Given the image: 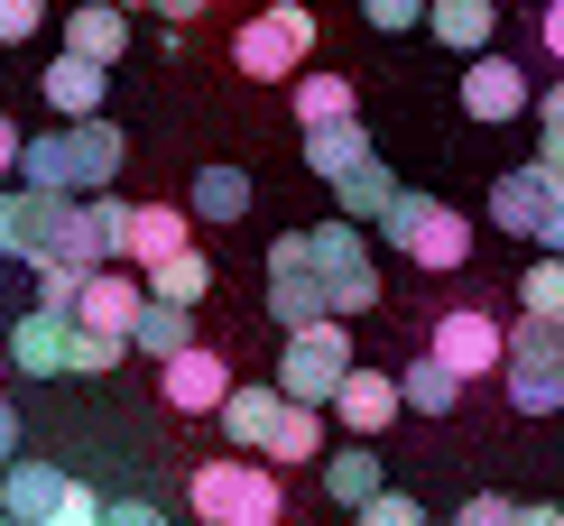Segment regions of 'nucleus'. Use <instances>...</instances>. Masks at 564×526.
Here are the masks:
<instances>
[{
	"mask_svg": "<svg viewBox=\"0 0 564 526\" xmlns=\"http://www.w3.org/2000/svg\"><path fill=\"white\" fill-rule=\"evenodd\" d=\"M278 425H288V388H278V379H241V388L223 397V443L231 452H260V462H269Z\"/></svg>",
	"mask_w": 564,
	"mask_h": 526,
	"instance_id": "13",
	"label": "nucleus"
},
{
	"mask_svg": "<svg viewBox=\"0 0 564 526\" xmlns=\"http://www.w3.org/2000/svg\"><path fill=\"white\" fill-rule=\"evenodd\" d=\"M46 29V0H0V46H29Z\"/></svg>",
	"mask_w": 564,
	"mask_h": 526,
	"instance_id": "38",
	"label": "nucleus"
},
{
	"mask_svg": "<svg viewBox=\"0 0 564 526\" xmlns=\"http://www.w3.org/2000/svg\"><path fill=\"white\" fill-rule=\"evenodd\" d=\"M65 498H75V471H56V462H29V452H19V462L0 471V517H19V526H46Z\"/></svg>",
	"mask_w": 564,
	"mask_h": 526,
	"instance_id": "14",
	"label": "nucleus"
},
{
	"mask_svg": "<svg viewBox=\"0 0 564 526\" xmlns=\"http://www.w3.org/2000/svg\"><path fill=\"white\" fill-rule=\"evenodd\" d=\"M139 305H149V277H130V269H93V277H84L75 324H93V332H121V342H130Z\"/></svg>",
	"mask_w": 564,
	"mask_h": 526,
	"instance_id": "20",
	"label": "nucleus"
},
{
	"mask_svg": "<svg viewBox=\"0 0 564 526\" xmlns=\"http://www.w3.org/2000/svg\"><path fill=\"white\" fill-rule=\"evenodd\" d=\"M111 10H158V0H111Z\"/></svg>",
	"mask_w": 564,
	"mask_h": 526,
	"instance_id": "46",
	"label": "nucleus"
},
{
	"mask_svg": "<svg viewBox=\"0 0 564 526\" xmlns=\"http://www.w3.org/2000/svg\"><path fill=\"white\" fill-rule=\"evenodd\" d=\"M361 526H426V508H416L408 490H380V498L361 508Z\"/></svg>",
	"mask_w": 564,
	"mask_h": 526,
	"instance_id": "39",
	"label": "nucleus"
},
{
	"mask_svg": "<svg viewBox=\"0 0 564 526\" xmlns=\"http://www.w3.org/2000/svg\"><path fill=\"white\" fill-rule=\"evenodd\" d=\"M536 157H546L555 176H564V84L536 92Z\"/></svg>",
	"mask_w": 564,
	"mask_h": 526,
	"instance_id": "34",
	"label": "nucleus"
},
{
	"mask_svg": "<svg viewBox=\"0 0 564 526\" xmlns=\"http://www.w3.org/2000/svg\"><path fill=\"white\" fill-rule=\"evenodd\" d=\"M10 462H19V406L0 397V471H10Z\"/></svg>",
	"mask_w": 564,
	"mask_h": 526,
	"instance_id": "44",
	"label": "nucleus"
},
{
	"mask_svg": "<svg viewBox=\"0 0 564 526\" xmlns=\"http://www.w3.org/2000/svg\"><path fill=\"white\" fill-rule=\"evenodd\" d=\"M19 157H29V139H19V121L0 111V176H19Z\"/></svg>",
	"mask_w": 564,
	"mask_h": 526,
	"instance_id": "42",
	"label": "nucleus"
},
{
	"mask_svg": "<svg viewBox=\"0 0 564 526\" xmlns=\"http://www.w3.org/2000/svg\"><path fill=\"white\" fill-rule=\"evenodd\" d=\"M296 121H305V130L361 121V92H351V75H296Z\"/></svg>",
	"mask_w": 564,
	"mask_h": 526,
	"instance_id": "29",
	"label": "nucleus"
},
{
	"mask_svg": "<svg viewBox=\"0 0 564 526\" xmlns=\"http://www.w3.org/2000/svg\"><path fill=\"white\" fill-rule=\"evenodd\" d=\"M509 406L519 416H555L564 406V324H546V315L509 324Z\"/></svg>",
	"mask_w": 564,
	"mask_h": 526,
	"instance_id": "9",
	"label": "nucleus"
},
{
	"mask_svg": "<svg viewBox=\"0 0 564 526\" xmlns=\"http://www.w3.org/2000/svg\"><path fill=\"white\" fill-rule=\"evenodd\" d=\"M398 195H408V185L389 176V157H370V166H351V176L334 185V204H343V222H361V231H370V222H389V204H398Z\"/></svg>",
	"mask_w": 564,
	"mask_h": 526,
	"instance_id": "26",
	"label": "nucleus"
},
{
	"mask_svg": "<svg viewBox=\"0 0 564 526\" xmlns=\"http://www.w3.org/2000/svg\"><path fill=\"white\" fill-rule=\"evenodd\" d=\"M490 231H509V241H536L546 259H564V176L546 157L509 166L500 185H490Z\"/></svg>",
	"mask_w": 564,
	"mask_h": 526,
	"instance_id": "6",
	"label": "nucleus"
},
{
	"mask_svg": "<svg viewBox=\"0 0 564 526\" xmlns=\"http://www.w3.org/2000/svg\"><path fill=\"white\" fill-rule=\"evenodd\" d=\"M398 397H408V416H454V406H463V379L426 351V361H408V370H398Z\"/></svg>",
	"mask_w": 564,
	"mask_h": 526,
	"instance_id": "30",
	"label": "nucleus"
},
{
	"mask_svg": "<svg viewBox=\"0 0 564 526\" xmlns=\"http://www.w3.org/2000/svg\"><path fill=\"white\" fill-rule=\"evenodd\" d=\"M158 10H167V29H185V19H204L214 0H158Z\"/></svg>",
	"mask_w": 564,
	"mask_h": 526,
	"instance_id": "45",
	"label": "nucleus"
},
{
	"mask_svg": "<svg viewBox=\"0 0 564 526\" xmlns=\"http://www.w3.org/2000/svg\"><path fill=\"white\" fill-rule=\"evenodd\" d=\"M380 241L398 259H416V269H463V259H473V222H463L454 204H435V195H398Z\"/></svg>",
	"mask_w": 564,
	"mask_h": 526,
	"instance_id": "8",
	"label": "nucleus"
},
{
	"mask_svg": "<svg viewBox=\"0 0 564 526\" xmlns=\"http://www.w3.org/2000/svg\"><path fill=\"white\" fill-rule=\"evenodd\" d=\"M305 56H315V10L305 0H278V10H250L241 29H231V65H241L250 84H296Z\"/></svg>",
	"mask_w": 564,
	"mask_h": 526,
	"instance_id": "5",
	"label": "nucleus"
},
{
	"mask_svg": "<svg viewBox=\"0 0 564 526\" xmlns=\"http://www.w3.org/2000/svg\"><path fill=\"white\" fill-rule=\"evenodd\" d=\"M185 212H195V222H241V212H250V176H241V166H231V157H214V166H195V195H185Z\"/></svg>",
	"mask_w": 564,
	"mask_h": 526,
	"instance_id": "24",
	"label": "nucleus"
},
{
	"mask_svg": "<svg viewBox=\"0 0 564 526\" xmlns=\"http://www.w3.org/2000/svg\"><path fill=\"white\" fill-rule=\"evenodd\" d=\"M65 56H84V65H121V56H130V10H111V0L65 10Z\"/></svg>",
	"mask_w": 564,
	"mask_h": 526,
	"instance_id": "21",
	"label": "nucleus"
},
{
	"mask_svg": "<svg viewBox=\"0 0 564 526\" xmlns=\"http://www.w3.org/2000/svg\"><path fill=\"white\" fill-rule=\"evenodd\" d=\"M231 388H241V379H231V361H223V351H176V361L167 370H158V397H167L176 406V416H223V397Z\"/></svg>",
	"mask_w": 564,
	"mask_h": 526,
	"instance_id": "12",
	"label": "nucleus"
},
{
	"mask_svg": "<svg viewBox=\"0 0 564 526\" xmlns=\"http://www.w3.org/2000/svg\"><path fill=\"white\" fill-rule=\"evenodd\" d=\"M149 296H158V305H185V315H195V305L214 296V259H204V250L158 259V269H149Z\"/></svg>",
	"mask_w": 564,
	"mask_h": 526,
	"instance_id": "28",
	"label": "nucleus"
},
{
	"mask_svg": "<svg viewBox=\"0 0 564 526\" xmlns=\"http://www.w3.org/2000/svg\"><path fill=\"white\" fill-rule=\"evenodd\" d=\"M519 305L546 315V324H564V259H536V269L519 277Z\"/></svg>",
	"mask_w": 564,
	"mask_h": 526,
	"instance_id": "33",
	"label": "nucleus"
},
{
	"mask_svg": "<svg viewBox=\"0 0 564 526\" xmlns=\"http://www.w3.org/2000/svg\"><path fill=\"white\" fill-rule=\"evenodd\" d=\"M334 416L351 425V443H380L398 416H408V397H398V379L389 370H351L343 379V397H334Z\"/></svg>",
	"mask_w": 564,
	"mask_h": 526,
	"instance_id": "15",
	"label": "nucleus"
},
{
	"mask_svg": "<svg viewBox=\"0 0 564 526\" xmlns=\"http://www.w3.org/2000/svg\"><path fill=\"white\" fill-rule=\"evenodd\" d=\"M65 351H75V315H46V305H29V315L10 324V370L65 379Z\"/></svg>",
	"mask_w": 564,
	"mask_h": 526,
	"instance_id": "16",
	"label": "nucleus"
},
{
	"mask_svg": "<svg viewBox=\"0 0 564 526\" xmlns=\"http://www.w3.org/2000/svg\"><path fill=\"white\" fill-rule=\"evenodd\" d=\"M37 92H46V111H56V121H102V92H111V65H84V56H46V75H37Z\"/></svg>",
	"mask_w": 564,
	"mask_h": 526,
	"instance_id": "17",
	"label": "nucleus"
},
{
	"mask_svg": "<svg viewBox=\"0 0 564 526\" xmlns=\"http://www.w3.org/2000/svg\"><path fill=\"white\" fill-rule=\"evenodd\" d=\"M463 111H473V121H519V111H528V65L473 56V65H463Z\"/></svg>",
	"mask_w": 564,
	"mask_h": 526,
	"instance_id": "18",
	"label": "nucleus"
},
{
	"mask_svg": "<svg viewBox=\"0 0 564 526\" xmlns=\"http://www.w3.org/2000/svg\"><path fill=\"white\" fill-rule=\"evenodd\" d=\"M111 526H167V517H158L149 498H111Z\"/></svg>",
	"mask_w": 564,
	"mask_h": 526,
	"instance_id": "43",
	"label": "nucleus"
},
{
	"mask_svg": "<svg viewBox=\"0 0 564 526\" xmlns=\"http://www.w3.org/2000/svg\"><path fill=\"white\" fill-rule=\"evenodd\" d=\"M380 490H389V481H380V443H343V452H324V498H334V508L361 517Z\"/></svg>",
	"mask_w": 564,
	"mask_h": 526,
	"instance_id": "22",
	"label": "nucleus"
},
{
	"mask_svg": "<svg viewBox=\"0 0 564 526\" xmlns=\"http://www.w3.org/2000/svg\"><path fill=\"white\" fill-rule=\"evenodd\" d=\"M351 370H361L351 361V324H305V332H288V351H278V388H288V406H334Z\"/></svg>",
	"mask_w": 564,
	"mask_h": 526,
	"instance_id": "7",
	"label": "nucleus"
},
{
	"mask_svg": "<svg viewBox=\"0 0 564 526\" xmlns=\"http://www.w3.org/2000/svg\"><path fill=\"white\" fill-rule=\"evenodd\" d=\"M380 149H370V130L361 121H334V130H305V166H315L324 185H343L351 166H370Z\"/></svg>",
	"mask_w": 564,
	"mask_h": 526,
	"instance_id": "27",
	"label": "nucleus"
},
{
	"mask_svg": "<svg viewBox=\"0 0 564 526\" xmlns=\"http://www.w3.org/2000/svg\"><path fill=\"white\" fill-rule=\"evenodd\" d=\"M121 332H93V324H75V351H65V379H102V370H121Z\"/></svg>",
	"mask_w": 564,
	"mask_h": 526,
	"instance_id": "32",
	"label": "nucleus"
},
{
	"mask_svg": "<svg viewBox=\"0 0 564 526\" xmlns=\"http://www.w3.org/2000/svg\"><path fill=\"white\" fill-rule=\"evenodd\" d=\"M185 508H195V526H288V490L260 452H214L185 481Z\"/></svg>",
	"mask_w": 564,
	"mask_h": 526,
	"instance_id": "3",
	"label": "nucleus"
},
{
	"mask_svg": "<svg viewBox=\"0 0 564 526\" xmlns=\"http://www.w3.org/2000/svg\"><path fill=\"white\" fill-rule=\"evenodd\" d=\"M121 157H130V139L111 130V121H56L46 139H29V157H19V185H37V195H111V176H121Z\"/></svg>",
	"mask_w": 564,
	"mask_h": 526,
	"instance_id": "2",
	"label": "nucleus"
},
{
	"mask_svg": "<svg viewBox=\"0 0 564 526\" xmlns=\"http://www.w3.org/2000/svg\"><path fill=\"white\" fill-rule=\"evenodd\" d=\"M269 315H278V332L334 324V296H324L315 259H305V231H278V241H269Z\"/></svg>",
	"mask_w": 564,
	"mask_h": 526,
	"instance_id": "10",
	"label": "nucleus"
},
{
	"mask_svg": "<svg viewBox=\"0 0 564 526\" xmlns=\"http://www.w3.org/2000/svg\"><path fill=\"white\" fill-rule=\"evenodd\" d=\"M305 259H315V277H324V296H334V324L351 315H380V259H370V231L361 222H315L305 231Z\"/></svg>",
	"mask_w": 564,
	"mask_h": 526,
	"instance_id": "4",
	"label": "nucleus"
},
{
	"mask_svg": "<svg viewBox=\"0 0 564 526\" xmlns=\"http://www.w3.org/2000/svg\"><path fill=\"white\" fill-rule=\"evenodd\" d=\"M426 29H435V46H454V56H490V37H500V0H435Z\"/></svg>",
	"mask_w": 564,
	"mask_h": 526,
	"instance_id": "23",
	"label": "nucleus"
},
{
	"mask_svg": "<svg viewBox=\"0 0 564 526\" xmlns=\"http://www.w3.org/2000/svg\"><path fill=\"white\" fill-rule=\"evenodd\" d=\"M536 46H546V56L564 65V0H546V19H536Z\"/></svg>",
	"mask_w": 564,
	"mask_h": 526,
	"instance_id": "41",
	"label": "nucleus"
},
{
	"mask_svg": "<svg viewBox=\"0 0 564 526\" xmlns=\"http://www.w3.org/2000/svg\"><path fill=\"white\" fill-rule=\"evenodd\" d=\"M0 259H29V269H111V250L84 222V204L37 195V185H10L0 195Z\"/></svg>",
	"mask_w": 564,
	"mask_h": 526,
	"instance_id": "1",
	"label": "nucleus"
},
{
	"mask_svg": "<svg viewBox=\"0 0 564 526\" xmlns=\"http://www.w3.org/2000/svg\"><path fill=\"white\" fill-rule=\"evenodd\" d=\"M0 526H19V517H0Z\"/></svg>",
	"mask_w": 564,
	"mask_h": 526,
	"instance_id": "47",
	"label": "nucleus"
},
{
	"mask_svg": "<svg viewBox=\"0 0 564 526\" xmlns=\"http://www.w3.org/2000/svg\"><path fill=\"white\" fill-rule=\"evenodd\" d=\"M278 462H324V406H288V425L269 443V471Z\"/></svg>",
	"mask_w": 564,
	"mask_h": 526,
	"instance_id": "31",
	"label": "nucleus"
},
{
	"mask_svg": "<svg viewBox=\"0 0 564 526\" xmlns=\"http://www.w3.org/2000/svg\"><path fill=\"white\" fill-rule=\"evenodd\" d=\"M46 526H111V498H93V490L75 481V498H65V508L46 517Z\"/></svg>",
	"mask_w": 564,
	"mask_h": 526,
	"instance_id": "40",
	"label": "nucleus"
},
{
	"mask_svg": "<svg viewBox=\"0 0 564 526\" xmlns=\"http://www.w3.org/2000/svg\"><path fill=\"white\" fill-rule=\"evenodd\" d=\"M528 508H519V498H500V490H473V498H463V508H454V526H519Z\"/></svg>",
	"mask_w": 564,
	"mask_h": 526,
	"instance_id": "36",
	"label": "nucleus"
},
{
	"mask_svg": "<svg viewBox=\"0 0 564 526\" xmlns=\"http://www.w3.org/2000/svg\"><path fill=\"white\" fill-rule=\"evenodd\" d=\"M176 250H195V212H185V204H139V212H130V250H121V269L149 277L158 259H176Z\"/></svg>",
	"mask_w": 564,
	"mask_h": 526,
	"instance_id": "19",
	"label": "nucleus"
},
{
	"mask_svg": "<svg viewBox=\"0 0 564 526\" xmlns=\"http://www.w3.org/2000/svg\"><path fill=\"white\" fill-rule=\"evenodd\" d=\"M426 351H435L454 379H490V370H509V324L481 315V305H444L435 332H426Z\"/></svg>",
	"mask_w": 564,
	"mask_h": 526,
	"instance_id": "11",
	"label": "nucleus"
},
{
	"mask_svg": "<svg viewBox=\"0 0 564 526\" xmlns=\"http://www.w3.org/2000/svg\"><path fill=\"white\" fill-rule=\"evenodd\" d=\"M426 10H435V0H361V19H370L380 37H398V29H426Z\"/></svg>",
	"mask_w": 564,
	"mask_h": 526,
	"instance_id": "37",
	"label": "nucleus"
},
{
	"mask_svg": "<svg viewBox=\"0 0 564 526\" xmlns=\"http://www.w3.org/2000/svg\"><path fill=\"white\" fill-rule=\"evenodd\" d=\"M84 277H93V269H37V305H46V315H75V305H84Z\"/></svg>",
	"mask_w": 564,
	"mask_h": 526,
	"instance_id": "35",
	"label": "nucleus"
},
{
	"mask_svg": "<svg viewBox=\"0 0 564 526\" xmlns=\"http://www.w3.org/2000/svg\"><path fill=\"white\" fill-rule=\"evenodd\" d=\"M130 351L167 370L176 351H195V315H185V305H158V296H149V305H139V324H130Z\"/></svg>",
	"mask_w": 564,
	"mask_h": 526,
	"instance_id": "25",
	"label": "nucleus"
}]
</instances>
